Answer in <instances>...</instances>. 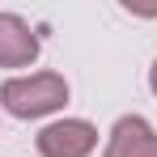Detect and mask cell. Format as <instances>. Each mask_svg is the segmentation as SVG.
Returning a JSON list of instances; mask_svg holds the SVG:
<instances>
[{
  "label": "cell",
  "mask_w": 157,
  "mask_h": 157,
  "mask_svg": "<svg viewBox=\"0 0 157 157\" xmlns=\"http://www.w3.org/2000/svg\"><path fill=\"white\" fill-rule=\"evenodd\" d=\"M0 102L17 119H43L68 102V81L59 72H34V77H13L0 85Z\"/></svg>",
  "instance_id": "obj_1"
},
{
  "label": "cell",
  "mask_w": 157,
  "mask_h": 157,
  "mask_svg": "<svg viewBox=\"0 0 157 157\" xmlns=\"http://www.w3.org/2000/svg\"><path fill=\"white\" fill-rule=\"evenodd\" d=\"M98 144V128L89 119H59L38 132V153L43 157H89Z\"/></svg>",
  "instance_id": "obj_2"
},
{
  "label": "cell",
  "mask_w": 157,
  "mask_h": 157,
  "mask_svg": "<svg viewBox=\"0 0 157 157\" xmlns=\"http://www.w3.org/2000/svg\"><path fill=\"white\" fill-rule=\"evenodd\" d=\"M38 59V34L17 13H0V68H26Z\"/></svg>",
  "instance_id": "obj_3"
},
{
  "label": "cell",
  "mask_w": 157,
  "mask_h": 157,
  "mask_svg": "<svg viewBox=\"0 0 157 157\" xmlns=\"http://www.w3.org/2000/svg\"><path fill=\"white\" fill-rule=\"evenodd\" d=\"M102 157H157V132L140 115H123L110 128V140H106Z\"/></svg>",
  "instance_id": "obj_4"
},
{
  "label": "cell",
  "mask_w": 157,
  "mask_h": 157,
  "mask_svg": "<svg viewBox=\"0 0 157 157\" xmlns=\"http://www.w3.org/2000/svg\"><path fill=\"white\" fill-rule=\"evenodd\" d=\"M123 9H128V13H140V17H157V4H123Z\"/></svg>",
  "instance_id": "obj_5"
},
{
  "label": "cell",
  "mask_w": 157,
  "mask_h": 157,
  "mask_svg": "<svg viewBox=\"0 0 157 157\" xmlns=\"http://www.w3.org/2000/svg\"><path fill=\"white\" fill-rule=\"evenodd\" d=\"M149 85H153V94H157V59H153V68H149Z\"/></svg>",
  "instance_id": "obj_6"
}]
</instances>
